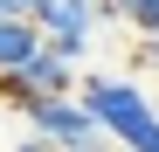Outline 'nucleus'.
Instances as JSON below:
<instances>
[{
  "label": "nucleus",
  "mask_w": 159,
  "mask_h": 152,
  "mask_svg": "<svg viewBox=\"0 0 159 152\" xmlns=\"http://www.w3.org/2000/svg\"><path fill=\"white\" fill-rule=\"evenodd\" d=\"M28 124L42 138H56V152H125L118 138H111V124H104L76 90H62V97H28Z\"/></svg>",
  "instance_id": "nucleus-2"
},
{
  "label": "nucleus",
  "mask_w": 159,
  "mask_h": 152,
  "mask_svg": "<svg viewBox=\"0 0 159 152\" xmlns=\"http://www.w3.org/2000/svg\"><path fill=\"white\" fill-rule=\"evenodd\" d=\"M131 76H159V35H139V48H131Z\"/></svg>",
  "instance_id": "nucleus-5"
},
{
  "label": "nucleus",
  "mask_w": 159,
  "mask_h": 152,
  "mask_svg": "<svg viewBox=\"0 0 159 152\" xmlns=\"http://www.w3.org/2000/svg\"><path fill=\"white\" fill-rule=\"evenodd\" d=\"M76 97L111 124V138H118L125 152H159V104L145 97L139 76H83Z\"/></svg>",
  "instance_id": "nucleus-1"
},
{
  "label": "nucleus",
  "mask_w": 159,
  "mask_h": 152,
  "mask_svg": "<svg viewBox=\"0 0 159 152\" xmlns=\"http://www.w3.org/2000/svg\"><path fill=\"white\" fill-rule=\"evenodd\" d=\"M42 21L35 14H0V76H7V69H21V62H35L42 56Z\"/></svg>",
  "instance_id": "nucleus-4"
},
{
  "label": "nucleus",
  "mask_w": 159,
  "mask_h": 152,
  "mask_svg": "<svg viewBox=\"0 0 159 152\" xmlns=\"http://www.w3.org/2000/svg\"><path fill=\"white\" fill-rule=\"evenodd\" d=\"M42 0H0V14H35Z\"/></svg>",
  "instance_id": "nucleus-7"
},
{
  "label": "nucleus",
  "mask_w": 159,
  "mask_h": 152,
  "mask_svg": "<svg viewBox=\"0 0 159 152\" xmlns=\"http://www.w3.org/2000/svg\"><path fill=\"white\" fill-rule=\"evenodd\" d=\"M35 21H42V35L56 42V48H69V56L83 62V56H90V35H97L104 14H97V0H42Z\"/></svg>",
  "instance_id": "nucleus-3"
},
{
  "label": "nucleus",
  "mask_w": 159,
  "mask_h": 152,
  "mask_svg": "<svg viewBox=\"0 0 159 152\" xmlns=\"http://www.w3.org/2000/svg\"><path fill=\"white\" fill-rule=\"evenodd\" d=\"M7 152H56V138H42L35 124H28V138H21V145H7Z\"/></svg>",
  "instance_id": "nucleus-6"
}]
</instances>
